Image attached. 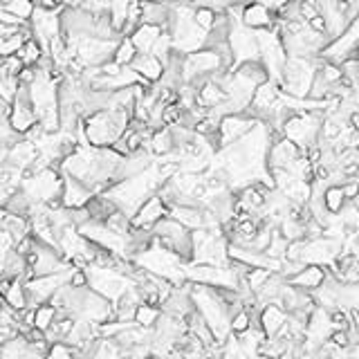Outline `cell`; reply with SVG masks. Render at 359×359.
<instances>
[{"label": "cell", "mask_w": 359, "mask_h": 359, "mask_svg": "<svg viewBox=\"0 0 359 359\" xmlns=\"http://www.w3.org/2000/svg\"><path fill=\"white\" fill-rule=\"evenodd\" d=\"M357 43H359V14L348 23V28L344 30V34H341L339 39L332 41L319 56L323 58V61H330V63L341 65V63L346 61V58H350L353 50L357 47Z\"/></svg>", "instance_id": "cell-6"}, {"label": "cell", "mask_w": 359, "mask_h": 359, "mask_svg": "<svg viewBox=\"0 0 359 359\" xmlns=\"http://www.w3.org/2000/svg\"><path fill=\"white\" fill-rule=\"evenodd\" d=\"M146 3H164V0H146Z\"/></svg>", "instance_id": "cell-40"}, {"label": "cell", "mask_w": 359, "mask_h": 359, "mask_svg": "<svg viewBox=\"0 0 359 359\" xmlns=\"http://www.w3.org/2000/svg\"><path fill=\"white\" fill-rule=\"evenodd\" d=\"M279 99H281L279 83L270 79L268 83H263V85L256 88L254 97H252V104H250V108L245 110V113L250 117H254L256 122H265V117L272 113V108L279 104Z\"/></svg>", "instance_id": "cell-7"}, {"label": "cell", "mask_w": 359, "mask_h": 359, "mask_svg": "<svg viewBox=\"0 0 359 359\" xmlns=\"http://www.w3.org/2000/svg\"><path fill=\"white\" fill-rule=\"evenodd\" d=\"M243 28L261 32V30H272L276 25V16L263 3H245L243 10Z\"/></svg>", "instance_id": "cell-10"}, {"label": "cell", "mask_w": 359, "mask_h": 359, "mask_svg": "<svg viewBox=\"0 0 359 359\" xmlns=\"http://www.w3.org/2000/svg\"><path fill=\"white\" fill-rule=\"evenodd\" d=\"M122 359H124V357H122Z\"/></svg>", "instance_id": "cell-44"}, {"label": "cell", "mask_w": 359, "mask_h": 359, "mask_svg": "<svg viewBox=\"0 0 359 359\" xmlns=\"http://www.w3.org/2000/svg\"><path fill=\"white\" fill-rule=\"evenodd\" d=\"M16 56H19L21 61L25 63V67H36L41 63V58L47 56V54L43 52L41 43L36 39H30V41L23 43V47L19 50V52H16Z\"/></svg>", "instance_id": "cell-21"}, {"label": "cell", "mask_w": 359, "mask_h": 359, "mask_svg": "<svg viewBox=\"0 0 359 359\" xmlns=\"http://www.w3.org/2000/svg\"><path fill=\"white\" fill-rule=\"evenodd\" d=\"M298 359H314V355H301Z\"/></svg>", "instance_id": "cell-39"}, {"label": "cell", "mask_w": 359, "mask_h": 359, "mask_svg": "<svg viewBox=\"0 0 359 359\" xmlns=\"http://www.w3.org/2000/svg\"><path fill=\"white\" fill-rule=\"evenodd\" d=\"M162 317V307H151V305H140L138 312H135V323L144 330H153L157 326V321Z\"/></svg>", "instance_id": "cell-25"}, {"label": "cell", "mask_w": 359, "mask_h": 359, "mask_svg": "<svg viewBox=\"0 0 359 359\" xmlns=\"http://www.w3.org/2000/svg\"><path fill=\"white\" fill-rule=\"evenodd\" d=\"M47 359H72V346L67 344H54L50 348Z\"/></svg>", "instance_id": "cell-33"}, {"label": "cell", "mask_w": 359, "mask_h": 359, "mask_svg": "<svg viewBox=\"0 0 359 359\" xmlns=\"http://www.w3.org/2000/svg\"><path fill=\"white\" fill-rule=\"evenodd\" d=\"M254 359H272V357H268V355H256Z\"/></svg>", "instance_id": "cell-38"}, {"label": "cell", "mask_w": 359, "mask_h": 359, "mask_svg": "<svg viewBox=\"0 0 359 359\" xmlns=\"http://www.w3.org/2000/svg\"><path fill=\"white\" fill-rule=\"evenodd\" d=\"M272 274H274V272L263 270V268H252L250 274H247V279H245V283H247V287L252 290V294H256L272 279Z\"/></svg>", "instance_id": "cell-29"}, {"label": "cell", "mask_w": 359, "mask_h": 359, "mask_svg": "<svg viewBox=\"0 0 359 359\" xmlns=\"http://www.w3.org/2000/svg\"><path fill=\"white\" fill-rule=\"evenodd\" d=\"M138 54H140V52L135 50L133 41H131V39H122V41H119L117 50H115L113 61H115L117 65H122V67H131L135 58H138Z\"/></svg>", "instance_id": "cell-26"}, {"label": "cell", "mask_w": 359, "mask_h": 359, "mask_svg": "<svg viewBox=\"0 0 359 359\" xmlns=\"http://www.w3.org/2000/svg\"><path fill=\"white\" fill-rule=\"evenodd\" d=\"M189 3H191V5H193V3H195V0H189Z\"/></svg>", "instance_id": "cell-42"}, {"label": "cell", "mask_w": 359, "mask_h": 359, "mask_svg": "<svg viewBox=\"0 0 359 359\" xmlns=\"http://www.w3.org/2000/svg\"><path fill=\"white\" fill-rule=\"evenodd\" d=\"M287 3H290V0H263V5H268L270 10L274 12V14H276V12L281 10V7H285Z\"/></svg>", "instance_id": "cell-37"}, {"label": "cell", "mask_w": 359, "mask_h": 359, "mask_svg": "<svg viewBox=\"0 0 359 359\" xmlns=\"http://www.w3.org/2000/svg\"><path fill=\"white\" fill-rule=\"evenodd\" d=\"M307 28H310V30H314V32H317V34H326V36H328L326 19H323L321 14H317V16H314V19H310V21H307Z\"/></svg>", "instance_id": "cell-34"}, {"label": "cell", "mask_w": 359, "mask_h": 359, "mask_svg": "<svg viewBox=\"0 0 359 359\" xmlns=\"http://www.w3.org/2000/svg\"><path fill=\"white\" fill-rule=\"evenodd\" d=\"M252 326H254V317L247 310L236 312L234 317L229 319V330H232L234 337H241V335H245V332H250Z\"/></svg>", "instance_id": "cell-28"}, {"label": "cell", "mask_w": 359, "mask_h": 359, "mask_svg": "<svg viewBox=\"0 0 359 359\" xmlns=\"http://www.w3.org/2000/svg\"><path fill=\"white\" fill-rule=\"evenodd\" d=\"M25 341H28V344H41V341H45V332L39 328H30L28 335H25Z\"/></svg>", "instance_id": "cell-35"}, {"label": "cell", "mask_w": 359, "mask_h": 359, "mask_svg": "<svg viewBox=\"0 0 359 359\" xmlns=\"http://www.w3.org/2000/svg\"><path fill=\"white\" fill-rule=\"evenodd\" d=\"M357 63H359V58H357Z\"/></svg>", "instance_id": "cell-43"}, {"label": "cell", "mask_w": 359, "mask_h": 359, "mask_svg": "<svg viewBox=\"0 0 359 359\" xmlns=\"http://www.w3.org/2000/svg\"><path fill=\"white\" fill-rule=\"evenodd\" d=\"M186 279L191 283H198V285H207V287H225V290H236L241 287L243 281L238 279L229 265H186Z\"/></svg>", "instance_id": "cell-2"}, {"label": "cell", "mask_w": 359, "mask_h": 359, "mask_svg": "<svg viewBox=\"0 0 359 359\" xmlns=\"http://www.w3.org/2000/svg\"><path fill=\"white\" fill-rule=\"evenodd\" d=\"M168 216L177 220L180 225L186 227L189 232H198V229H204V207L202 204H175L171 207Z\"/></svg>", "instance_id": "cell-12"}, {"label": "cell", "mask_w": 359, "mask_h": 359, "mask_svg": "<svg viewBox=\"0 0 359 359\" xmlns=\"http://www.w3.org/2000/svg\"><path fill=\"white\" fill-rule=\"evenodd\" d=\"M225 101H227V95H225V90H222V85L209 79L207 83L198 88V101H195V106H200L204 110H213L225 104Z\"/></svg>", "instance_id": "cell-18"}, {"label": "cell", "mask_w": 359, "mask_h": 359, "mask_svg": "<svg viewBox=\"0 0 359 359\" xmlns=\"http://www.w3.org/2000/svg\"><path fill=\"white\" fill-rule=\"evenodd\" d=\"M131 67L146 83H160L162 76H164V63L153 54H138V58H135Z\"/></svg>", "instance_id": "cell-17"}, {"label": "cell", "mask_w": 359, "mask_h": 359, "mask_svg": "<svg viewBox=\"0 0 359 359\" xmlns=\"http://www.w3.org/2000/svg\"><path fill=\"white\" fill-rule=\"evenodd\" d=\"M34 204H36V202L30 198L28 191H25L23 186H19V189H14V191H10V193L5 195L3 202H0V209L10 211V213H14V216L30 218Z\"/></svg>", "instance_id": "cell-16"}, {"label": "cell", "mask_w": 359, "mask_h": 359, "mask_svg": "<svg viewBox=\"0 0 359 359\" xmlns=\"http://www.w3.org/2000/svg\"><path fill=\"white\" fill-rule=\"evenodd\" d=\"M314 74H317V56L303 58V56H287L283 65V72L279 76V88L285 97L303 101L310 95Z\"/></svg>", "instance_id": "cell-1"}, {"label": "cell", "mask_w": 359, "mask_h": 359, "mask_svg": "<svg viewBox=\"0 0 359 359\" xmlns=\"http://www.w3.org/2000/svg\"><path fill=\"white\" fill-rule=\"evenodd\" d=\"M36 157H39L36 144H32L28 140H21L10 149V153H7V166H12V168L21 171L23 173V171H28L34 162H36Z\"/></svg>", "instance_id": "cell-13"}, {"label": "cell", "mask_w": 359, "mask_h": 359, "mask_svg": "<svg viewBox=\"0 0 359 359\" xmlns=\"http://www.w3.org/2000/svg\"><path fill=\"white\" fill-rule=\"evenodd\" d=\"M160 36H162L160 28H155V25H144L142 23L140 28L133 32L131 41H133V45H135V50H138L140 54H151V50L157 43Z\"/></svg>", "instance_id": "cell-19"}, {"label": "cell", "mask_w": 359, "mask_h": 359, "mask_svg": "<svg viewBox=\"0 0 359 359\" xmlns=\"http://www.w3.org/2000/svg\"><path fill=\"white\" fill-rule=\"evenodd\" d=\"M287 317H290V314L281 305L268 303V305L261 307L259 319H256L254 323H259V328L263 330L265 337H279L281 330H283V326L287 323Z\"/></svg>", "instance_id": "cell-11"}, {"label": "cell", "mask_w": 359, "mask_h": 359, "mask_svg": "<svg viewBox=\"0 0 359 359\" xmlns=\"http://www.w3.org/2000/svg\"><path fill=\"white\" fill-rule=\"evenodd\" d=\"M88 281L92 292L101 294L108 301H117L128 287H131V279L117 274L113 270H99V268H88Z\"/></svg>", "instance_id": "cell-3"}, {"label": "cell", "mask_w": 359, "mask_h": 359, "mask_svg": "<svg viewBox=\"0 0 359 359\" xmlns=\"http://www.w3.org/2000/svg\"><path fill=\"white\" fill-rule=\"evenodd\" d=\"M104 225H106L113 234H117V236H128V234H131V229H133L131 216H128V213L122 211V209H117V211L110 213Z\"/></svg>", "instance_id": "cell-24"}, {"label": "cell", "mask_w": 359, "mask_h": 359, "mask_svg": "<svg viewBox=\"0 0 359 359\" xmlns=\"http://www.w3.org/2000/svg\"><path fill=\"white\" fill-rule=\"evenodd\" d=\"M328 270L321 265H301L292 276H287V285L296 290H305V292H317V290L326 283Z\"/></svg>", "instance_id": "cell-9"}, {"label": "cell", "mask_w": 359, "mask_h": 359, "mask_svg": "<svg viewBox=\"0 0 359 359\" xmlns=\"http://www.w3.org/2000/svg\"><path fill=\"white\" fill-rule=\"evenodd\" d=\"M216 12H211V10H207V7H193V23L198 25L200 30H204V32H211V28H213V23H216Z\"/></svg>", "instance_id": "cell-30"}, {"label": "cell", "mask_w": 359, "mask_h": 359, "mask_svg": "<svg viewBox=\"0 0 359 359\" xmlns=\"http://www.w3.org/2000/svg\"><path fill=\"white\" fill-rule=\"evenodd\" d=\"M323 207H326V211L332 213V216H339L341 209L346 207V198H344L341 186H337V184L326 186V191H323Z\"/></svg>", "instance_id": "cell-22"}, {"label": "cell", "mask_w": 359, "mask_h": 359, "mask_svg": "<svg viewBox=\"0 0 359 359\" xmlns=\"http://www.w3.org/2000/svg\"><path fill=\"white\" fill-rule=\"evenodd\" d=\"M341 191H344L346 202H355L359 195V180H346V182L341 184Z\"/></svg>", "instance_id": "cell-32"}, {"label": "cell", "mask_w": 359, "mask_h": 359, "mask_svg": "<svg viewBox=\"0 0 359 359\" xmlns=\"http://www.w3.org/2000/svg\"><path fill=\"white\" fill-rule=\"evenodd\" d=\"M256 119L250 117L247 113H236V115H225L220 119L218 126V142H220V151L234 146L236 142H241L247 138L254 128H256Z\"/></svg>", "instance_id": "cell-4"}, {"label": "cell", "mask_w": 359, "mask_h": 359, "mask_svg": "<svg viewBox=\"0 0 359 359\" xmlns=\"http://www.w3.org/2000/svg\"><path fill=\"white\" fill-rule=\"evenodd\" d=\"M236 3H247V0H236Z\"/></svg>", "instance_id": "cell-41"}, {"label": "cell", "mask_w": 359, "mask_h": 359, "mask_svg": "<svg viewBox=\"0 0 359 359\" xmlns=\"http://www.w3.org/2000/svg\"><path fill=\"white\" fill-rule=\"evenodd\" d=\"M149 151H151V155H155V157L173 155V153H175V142H173V133H171V128L164 126V128H160V131L153 133Z\"/></svg>", "instance_id": "cell-20"}, {"label": "cell", "mask_w": 359, "mask_h": 359, "mask_svg": "<svg viewBox=\"0 0 359 359\" xmlns=\"http://www.w3.org/2000/svg\"><path fill=\"white\" fill-rule=\"evenodd\" d=\"M5 303L12 307V310H25L28 307V290H25V283L19 279L14 281L12 287L5 292Z\"/></svg>", "instance_id": "cell-23"}, {"label": "cell", "mask_w": 359, "mask_h": 359, "mask_svg": "<svg viewBox=\"0 0 359 359\" xmlns=\"http://www.w3.org/2000/svg\"><path fill=\"white\" fill-rule=\"evenodd\" d=\"M92 198V191L79 180H74L70 175H65L63 180V193H61V202L65 209H79L85 207Z\"/></svg>", "instance_id": "cell-14"}, {"label": "cell", "mask_w": 359, "mask_h": 359, "mask_svg": "<svg viewBox=\"0 0 359 359\" xmlns=\"http://www.w3.org/2000/svg\"><path fill=\"white\" fill-rule=\"evenodd\" d=\"M168 207L164 202H162V198L157 193H153L151 198H146L142 202V207L133 213V229H144V232H153V227L157 225V222L162 218H166L168 216Z\"/></svg>", "instance_id": "cell-8"}, {"label": "cell", "mask_w": 359, "mask_h": 359, "mask_svg": "<svg viewBox=\"0 0 359 359\" xmlns=\"http://www.w3.org/2000/svg\"><path fill=\"white\" fill-rule=\"evenodd\" d=\"M56 321V307L50 303H43L36 307V319H34V328H39L43 332H47L54 326Z\"/></svg>", "instance_id": "cell-27"}, {"label": "cell", "mask_w": 359, "mask_h": 359, "mask_svg": "<svg viewBox=\"0 0 359 359\" xmlns=\"http://www.w3.org/2000/svg\"><path fill=\"white\" fill-rule=\"evenodd\" d=\"M229 47H232L236 65L250 63V61H261L256 32L243 28V25H234L232 32H229Z\"/></svg>", "instance_id": "cell-5"}, {"label": "cell", "mask_w": 359, "mask_h": 359, "mask_svg": "<svg viewBox=\"0 0 359 359\" xmlns=\"http://www.w3.org/2000/svg\"><path fill=\"white\" fill-rule=\"evenodd\" d=\"M21 47H23L21 34H19V36H12V39H0V58L14 56Z\"/></svg>", "instance_id": "cell-31"}, {"label": "cell", "mask_w": 359, "mask_h": 359, "mask_svg": "<svg viewBox=\"0 0 359 359\" xmlns=\"http://www.w3.org/2000/svg\"><path fill=\"white\" fill-rule=\"evenodd\" d=\"M142 305V298L138 294V287L131 285L115 301V321H122V323H135V312L138 307Z\"/></svg>", "instance_id": "cell-15"}, {"label": "cell", "mask_w": 359, "mask_h": 359, "mask_svg": "<svg viewBox=\"0 0 359 359\" xmlns=\"http://www.w3.org/2000/svg\"><path fill=\"white\" fill-rule=\"evenodd\" d=\"M25 28V25H23ZM23 28H14V25H5L0 23V39H12V36H19Z\"/></svg>", "instance_id": "cell-36"}]
</instances>
